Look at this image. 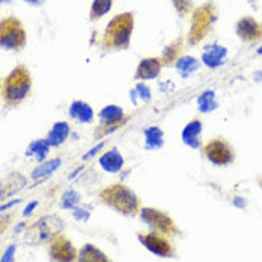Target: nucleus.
Wrapping results in <instances>:
<instances>
[{
	"instance_id": "13",
	"label": "nucleus",
	"mask_w": 262,
	"mask_h": 262,
	"mask_svg": "<svg viewBox=\"0 0 262 262\" xmlns=\"http://www.w3.org/2000/svg\"><path fill=\"white\" fill-rule=\"evenodd\" d=\"M201 134H203V120L195 117L184 125L181 131V140L187 147H190L192 150H198L203 147Z\"/></svg>"
},
{
	"instance_id": "34",
	"label": "nucleus",
	"mask_w": 262,
	"mask_h": 262,
	"mask_svg": "<svg viewBox=\"0 0 262 262\" xmlns=\"http://www.w3.org/2000/svg\"><path fill=\"white\" fill-rule=\"evenodd\" d=\"M12 216L10 215H0V234L7 228V225L10 223Z\"/></svg>"
},
{
	"instance_id": "36",
	"label": "nucleus",
	"mask_w": 262,
	"mask_h": 262,
	"mask_svg": "<svg viewBox=\"0 0 262 262\" xmlns=\"http://www.w3.org/2000/svg\"><path fill=\"white\" fill-rule=\"evenodd\" d=\"M19 203H20V200H14V201H12V203L2 205V207H0V212H3V211H7L9 208H12L13 205H16V204H19Z\"/></svg>"
},
{
	"instance_id": "31",
	"label": "nucleus",
	"mask_w": 262,
	"mask_h": 262,
	"mask_svg": "<svg viewBox=\"0 0 262 262\" xmlns=\"http://www.w3.org/2000/svg\"><path fill=\"white\" fill-rule=\"evenodd\" d=\"M105 143H107L105 140H101L100 143H97L96 145H93L92 148H90V150L87 151L84 156H83V160H84V161H89L90 158L96 157V156H97V154H100V152H101V150L104 148Z\"/></svg>"
},
{
	"instance_id": "27",
	"label": "nucleus",
	"mask_w": 262,
	"mask_h": 262,
	"mask_svg": "<svg viewBox=\"0 0 262 262\" xmlns=\"http://www.w3.org/2000/svg\"><path fill=\"white\" fill-rule=\"evenodd\" d=\"M113 7V0H93L90 7V20L101 19Z\"/></svg>"
},
{
	"instance_id": "38",
	"label": "nucleus",
	"mask_w": 262,
	"mask_h": 262,
	"mask_svg": "<svg viewBox=\"0 0 262 262\" xmlns=\"http://www.w3.org/2000/svg\"><path fill=\"white\" fill-rule=\"evenodd\" d=\"M234 204H235V205H238V207H245V200H244V198H235V200H234Z\"/></svg>"
},
{
	"instance_id": "33",
	"label": "nucleus",
	"mask_w": 262,
	"mask_h": 262,
	"mask_svg": "<svg viewBox=\"0 0 262 262\" xmlns=\"http://www.w3.org/2000/svg\"><path fill=\"white\" fill-rule=\"evenodd\" d=\"M14 256H16V245H10L3 252L0 262H14Z\"/></svg>"
},
{
	"instance_id": "20",
	"label": "nucleus",
	"mask_w": 262,
	"mask_h": 262,
	"mask_svg": "<svg viewBox=\"0 0 262 262\" xmlns=\"http://www.w3.org/2000/svg\"><path fill=\"white\" fill-rule=\"evenodd\" d=\"M76 262H114L110 256L104 254L100 248L93 244H84L77 252Z\"/></svg>"
},
{
	"instance_id": "35",
	"label": "nucleus",
	"mask_w": 262,
	"mask_h": 262,
	"mask_svg": "<svg viewBox=\"0 0 262 262\" xmlns=\"http://www.w3.org/2000/svg\"><path fill=\"white\" fill-rule=\"evenodd\" d=\"M37 205H39V203H37V201H33V203L29 204V205L26 207V210H25V212H23V215H25V216L30 215V214L33 212V210H34V208H36Z\"/></svg>"
},
{
	"instance_id": "23",
	"label": "nucleus",
	"mask_w": 262,
	"mask_h": 262,
	"mask_svg": "<svg viewBox=\"0 0 262 262\" xmlns=\"http://www.w3.org/2000/svg\"><path fill=\"white\" fill-rule=\"evenodd\" d=\"M50 150H52V147L49 145L46 138H39V140H34V141H32L29 144L26 150V157L34 158L40 164L43 163V161H46Z\"/></svg>"
},
{
	"instance_id": "32",
	"label": "nucleus",
	"mask_w": 262,
	"mask_h": 262,
	"mask_svg": "<svg viewBox=\"0 0 262 262\" xmlns=\"http://www.w3.org/2000/svg\"><path fill=\"white\" fill-rule=\"evenodd\" d=\"M73 216H74L77 221H80V223H87L89 218H90V211L85 210V208H80V207H77V208L73 210Z\"/></svg>"
},
{
	"instance_id": "3",
	"label": "nucleus",
	"mask_w": 262,
	"mask_h": 262,
	"mask_svg": "<svg viewBox=\"0 0 262 262\" xmlns=\"http://www.w3.org/2000/svg\"><path fill=\"white\" fill-rule=\"evenodd\" d=\"M134 30V14L123 12L116 14L105 26L101 39V49L105 52H121L130 47Z\"/></svg>"
},
{
	"instance_id": "19",
	"label": "nucleus",
	"mask_w": 262,
	"mask_h": 262,
	"mask_svg": "<svg viewBox=\"0 0 262 262\" xmlns=\"http://www.w3.org/2000/svg\"><path fill=\"white\" fill-rule=\"evenodd\" d=\"M144 136V147L145 150L156 151L163 148V145L165 144V134L161 127L158 125H150L143 131Z\"/></svg>"
},
{
	"instance_id": "12",
	"label": "nucleus",
	"mask_w": 262,
	"mask_h": 262,
	"mask_svg": "<svg viewBox=\"0 0 262 262\" xmlns=\"http://www.w3.org/2000/svg\"><path fill=\"white\" fill-rule=\"evenodd\" d=\"M164 64L160 57H144L140 60L136 73H134V80L136 81H150L160 77L163 72Z\"/></svg>"
},
{
	"instance_id": "18",
	"label": "nucleus",
	"mask_w": 262,
	"mask_h": 262,
	"mask_svg": "<svg viewBox=\"0 0 262 262\" xmlns=\"http://www.w3.org/2000/svg\"><path fill=\"white\" fill-rule=\"evenodd\" d=\"M227 47L220 46V45H211V46L204 49L201 61L210 69H216L220 66L224 64V61L227 59Z\"/></svg>"
},
{
	"instance_id": "17",
	"label": "nucleus",
	"mask_w": 262,
	"mask_h": 262,
	"mask_svg": "<svg viewBox=\"0 0 262 262\" xmlns=\"http://www.w3.org/2000/svg\"><path fill=\"white\" fill-rule=\"evenodd\" d=\"M70 133H72V127L69 124V121L66 120H60L56 121L52 125V128L47 133L46 141L52 148H57L60 145H63L70 137Z\"/></svg>"
},
{
	"instance_id": "2",
	"label": "nucleus",
	"mask_w": 262,
	"mask_h": 262,
	"mask_svg": "<svg viewBox=\"0 0 262 262\" xmlns=\"http://www.w3.org/2000/svg\"><path fill=\"white\" fill-rule=\"evenodd\" d=\"M98 200L118 214L125 216H136L141 210V201L128 185L123 183H114L105 185L98 192Z\"/></svg>"
},
{
	"instance_id": "22",
	"label": "nucleus",
	"mask_w": 262,
	"mask_h": 262,
	"mask_svg": "<svg viewBox=\"0 0 262 262\" xmlns=\"http://www.w3.org/2000/svg\"><path fill=\"white\" fill-rule=\"evenodd\" d=\"M184 49V41L181 39L174 40L171 41L170 45L164 47L163 54L160 56V59L163 61L164 67H168V66H174L180 57H181V52Z\"/></svg>"
},
{
	"instance_id": "14",
	"label": "nucleus",
	"mask_w": 262,
	"mask_h": 262,
	"mask_svg": "<svg viewBox=\"0 0 262 262\" xmlns=\"http://www.w3.org/2000/svg\"><path fill=\"white\" fill-rule=\"evenodd\" d=\"M125 160L121 154V151L112 147L104 152H101V156L98 157V165L101 167V170L108 172V174H118L124 168Z\"/></svg>"
},
{
	"instance_id": "15",
	"label": "nucleus",
	"mask_w": 262,
	"mask_h": 262,
	"mask_svg": "<svg viewBox=\"0 0 262 262\" xmlns=\"http://www.w3.org/2000/svg\"><path fill=\"white\" fill-rule=\"evenodd\" d=\"M236 34L244 41H255L262 37V25L251 16L238 20L235 26Z\"/></svg>"
},
{
	"instance_id": "41",
	"label": "nucleus",
	"mask_w": 262,
	"mask_h": 262,
	"mask_svg": "<svg viewBox=\"0 0 262 262\" xmlns=\"http://www.w3.org/2000/svg\"><path fill=\"white\" fill-rule=\"evenodd\" d=\"M258 54H262V46L258 49Z\"/></svg>"
},
{
	"instance_id": "4",
	"label": "nucleus",
	"mask_w": 262,
	"mask_h": 262,
	"mask_svg": "<svg viewBox=\"0 0 262 262\" xmlns=\"http://www.w3.org/2000/svg\"><path fill=\"white\" fill-rule=\"evenodd\" d=\"M97 118L98 124L93 131V138L96 141H101L108 136H112L113 133L123 128L128 123L130 116L120 105L107 104L98 112Z\"/></svg>"
},
{
	"instance_id": "39",
	"label": "nucleus",
	"mask_w": 262,
	"mask_h": 262,
	"mask_svg": "<svg viewBox=\"0 0 262 262\" xmlns=\"http://www.w3.org/2000/svg\"><path fill=\"white\" fill-rule=\"evenodd\" d=\"M3 195H5V184L0 181V200H3Z\"/></svg>"
},
{
	"instance_id": "25",
	"label": "nucleus",
	"mask_w": 262,
	"mask_h": 262,
	"mask_svg": "<svg viewBox=\"0 0 262 262\" xmlns=\"http://www.w3.org/2000/svg\"><path fill=\"white\" fill-rule=\"evenodd\" d=\"M27 184V180L25 176H21L20 172H12L9 177H7L6 183H5V195L3 200L7 196L13 195L14 192L20 191L25 185Z\"/></svg>"
},
{
	"instance_id": "28",
	"label": "nucleus",
	"mask_w": 262,
	"mask_h": 262,
	"mask_svg": "<svg viewBox=\"0 0 262 262\" xmlns=\"http://www.w3.org/2000/svg\"><path fill=\"white\" fill-rule=\"evenodd\" d=\"M131 100L134 104H137V98L143 103H150L151 101V89L145 84L144 81H138L136 87L130 92Z\"/></svg>"
},
{
	"instance_id": "10",
	"label": "nucleus",
	"mask_w": 262,
	"mask_h": 262,
	"mask_svg": "<svg viewBox=\"0 0 262 262\" xmlns=\"http://www.w3.org/2000/svg\"><path fill=\"white\" fill-rule=\"evenodd\" d=\"M137 238L141 245L154 255L160 256V258H174L176 256V248L171 243L170 236L150 231V232H140Z\"/></svg>"
},
{
	"instance_id": "1",
	"label": "nucleus",
	"mask_w": 262,
	"mask_h": 262,
	"mask_svg": "<svg viewBox=\"0 0 262 262\" xmlns=\"http://www.w3.org/2000/svg\"><path fill=\"white\" fill-rule=\"evenodd\" d=\"M32 89V73L25 64H19L2 80L0 96L7 107H17L30 97Z\"/></svg>"
},
{
	"instance_id": "42",
	"label": "nucleus",
	"mask_w": 262,
	"mask_h": 262,
	"mask_svg": "<svg viewBox=\"0 0 262 262\" xmlns=\"http://www.w3.org/2000/svg\"><path fill=\"white\" fill-rule=\"evenodd\" d=\"M0 93H2V79H0Z\"/></svg>"
},
{
	"instance_id": "26",
	"label": "nucleus",
	"mask_w": 262,
	"mask_h": 262,
	"mask_svg": "<svg viewBox=\"0 0 262 262\" xmlns=\"http://www.w3.org/2000/svg\"><path fill=\"white\" fill-rule=\"evenodd\" d=\"M196 105H198V110L201 113H211L218 108V101H216L215 93L207 90V92L201 93L198 98H196Z\"/></svg>"
},
{
	"instance_id": "21",
	"label": "nucleus",
	"mask_w": 262,
	"mask_h": 262,
	"mask_svg": "<svg viewBox=\"0 0 262 262\" xmlns=\"http://www.w3.org/2000/svg\"><path fill=\"white\" fill-rule=\"evenodd\" d=\"M61 158L60 157H54L52 160H46L43 163H40L34 170L32 171L30 174V178L32 180H45V178H49L52 174H54L56 171L59 170L60 165H61Z\"/></svg>"
},
{
	"instance_id": "37",
	"label": "nucleus",
	"mask_w": 262,
	"mask_h": 262,
	"mask_svg": "<svg viewBox=\"0 0 262 262\" xmlns=\"http://www.w3.org/2000/svg\"><path fill=\"white\" fill-rule=\"evenodd\" d=\"M25 2L29 3V5H32V6H40V5L45 3V0H25Z\"/></svg>"
},
{
	"instance_id": "11",
	"label": "nucleus",
	"mask_w": 262,
	"mask_h": 262,
	"mask_svg": "<svg viewBox=\"0 0 262 262\" xmlns=\"http://www.w3.org/2000/svg\"><path fill=\"white\" fill-rule=\"evenodd\" d=\"M77 249L73 245L69 236L59 234L49 243V255L53 262H76Z\"/></svg>"
},
{
	"instance_id": "9",
	"label": "nucleus",
	"mask_w": 262,
	"mask_h": 262,
	"mask_svg": "<svg viewBox=\"0 0 262 262\" xmlns=\"http://www.w3.org/2000/svg\"><path fill=\"white\" fill-rule=\"evenodd\" d=\"M203 152L205 158L214 165L225 167L234 163L235 152L228 141L223 137H214L207 141L203 147Z\"/></svg>"
},
{
	"instance_id": "24",
	"label": "nucleus",
	"mask_w": 262,
	"mask_h": 262,
	"mask_svg": "<svg viewBox=\"0 0 262 262\" xmlns=\"http://www.w3.org/2000/svg\"><path fill=\"white\" fill-rule=\"evenodd\" d=\"M174 67H176L178 74L185 79V77H190L192 73H195L200 69V61L192 56H181L176 61Z\"/></svg>"
},
{
	"instance_id": "6",
	"label": "nucleus",
	"mask_w": 262,
	"mask_h": 262,
	"mask_svg": "<svg viewBox=\"0 0 262 262\" xmlns=\"http://www.w3.org/2000/svg\"><path fill=\"white\" fill-rule=\"evenodd\" d=\"M27 34L17 17H5L0 21V47L5 50L20 52L26 46Z\"/></svg>"
},
{
	"instance_id": "40",
	"label": "nucleus",
	"mask_w": 262,
	"mask_h": 262,
	"mask_svg": "<svg viewBox=\"0 0 262 262\" xmlns=\"http://www.w3.org/2000/svg\"><path fill=\"white\" fill-rule=\"evenodd\" d=\"M23 227H25V224L21 223L19 225V227H16V232H19V231H21V228H23Z\"/></svg>"
},
{
	"instance_id": "29",
	"label": "nucleus",
	"mask_w": 262,
	"mask_h": 262,
	"mask_svg": "<svg viewBox=\"0 0 262 262\" xmlns=\"http://www.w3.org/2000/svg\"><path fill=\"white\" fill-rule=\"evenodd\" d=\"M80 201H81V196L76 190H67L61 196V203H60V207L63 210H74L80 205Z\"/></svg>"
},
{
	"instance_id": "16",
	"label": "nucleus",
	"mask_w": 262,
	"mask_h": 262,
	"mask_svg": "<svg viewBox=\"0 0 262 262\" xmlns=\"http://www.w3.org/2000/svg\"><path fill=\"white\" fill-rule=\"evenodd\" d=\"M69 117L79 124H92V123H94L96 114H94L92 105L87 101L73 100L69 105Z\"/></svg>"
},
{
	"instance_id": "5",
	"label": "nucleus",
	"mask_w": 262,
	"mask_h": 262,
	"mask_svg": "<svg viewBox=\"0 0 262 262\" xmlns=\"http://www.w3.org/2000/svg\"><path fill=\"white\" fill-rule=\"evenodd\" d=\"M64 224L57 215H45L30 225L25 232V241L30 245L50 243L54 236L63 232Z\"/></svg>"
},
{
	"instance_id": "7",
	"label": "nucleus",
	"mask_w": 262,
	"mask_h": 262,
	"mask_svg": "<svg viewBox=\"0 0 262 262\" xmlns=\"http://www.w3.org/2000/svg\"><path fill=\"white\" fill-rule=\"evenodd\" d=\"M138 215L143 220V223L148 225L151 231H154V232L163 234L170 238L178 234L177 224L165 211L152 208V207H141Z\"/></svg>"
},
{
	"instance_id": "8",
	"label": "nucleus",
	"mask_w": 262,
	"mask_h": 262,
	"mask_svg": "<svg viewBox=\"0 0 262 262\" xmlns=\"http://www.w3.org/2000/svg\"><path fill=\"white\" fill-rule=\"evenodd\" d=\"M215 20L214 9L210 5L198 7L194 10L192 17H191V27L188 32V43L196 45L210 33L212 23Z\"/></svg>"
},
{
	"instance_id": "30",
	"label": "nucleus",
	"mask_w": 262,
	"mask_h": 262,
	"mask_svg": "<svg viewBox=\"0 0 262 262\" xmlns=\"http://www.w3.org/2000/svg\"><path fill=\"white\" fill-rule=\"evenodd\" d=\"M172 2V6L176 9L181 17H185L187 14L191 13L192 7H194V2L192 0H171Z\"/></svg>"
}]
</instances>
